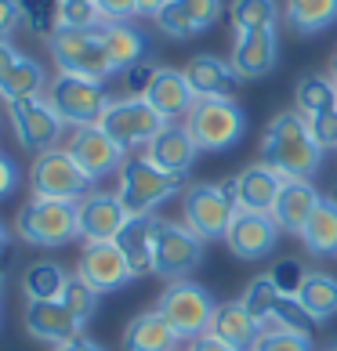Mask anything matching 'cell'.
Segmentation results:
<instances>
[{
    "label": "cell",
    "mask_w": 337,
    "mask_h": 351,
    "mask_svg": "<svg viewBox=\"0 0 337 351\" xmlns=\"http://www.w3.org/2000/svg\"><path fill=\"white\" fill-rule=\"evenodd\" d=\"M262 163L276 167L283 178H305V181L316 178V171L323 167V149L316 145L312 131H308L305 112L290 109L268 123V131L262 138Z\"/></svg>",
    "instance_id": "obj_1"
},
{
    "label": "cell",
    "mask_w": 337,
    "mask_h": 351,
    "mask_svg": "<svg viewBox=\"0 0 337 351\" xmlns=\"http://www.w3.org/2000/svg\"><path fill=\"white\" fill-rule=\"evenodd\" d=\"M181 185H185V178L160 171L149 156H127V163L120 167L116 196H120L127 217H152V210L174 192H181Z\"/></svg>",
    "instance_id": "obj_2"
},
{
    "label": "cell",
    "mask_w": 337,
    "mask_h": 351,
    "mask_svg": "<svg viewBox=\"0 0 337 351\" xmlns=\"http://www.w3.org/2000/svg\"><path fill=\"white\" fill-rule=\"evenodd\" d=\"M15 236L40 250H58L80 236L76 203L66 199H30L15 217Z\"/></svg>",
    "instance_id": "obj_3"
},
{
    "label": "cell",
    "mask_w": 337,
    "mask_h": 351,
    "mask_svg": "<svg viewBox=\"0 0 337 351\" xmlns=\"http://www.w3.org/2000/svg\"><path fill=\"white\" fill-rule=\"evenodd\" d=\"M185 127L200 152H225L247 131V116L232 98H196V106L189 109Z\"/></svg>",
    "instance_id": "obj_4"
},
{
    "label": "cell",
    "mask_w": 337,
    "mask_h": 351,
    "mask_svg": "<svg viewBox=\"0 0 337 351\" xmlns=\"http://www.w3.org/2000/svg\"><path fill=\"white\" fill-rule=\"evenodd\" d=\"M47 106L58 112L62 123H69L73 131L76 127H95L102 120V112L109 109V95L102 80H87V76H69L58 73L55 80L47 84Z\"/></svg>",
    "instance_id": "obj_5"
},
{
    "label": "cell",
    "mask_w": 337,
    "mask_h": 351,
    "mask_svg": "<svg viewBox=\"0 0 337 351\" xmlns=\"http://www.w3.org/2000/svg\"><path fill=\"white\" fill-rule=\"evenodd\" d=\"M156 311L171 322V330L181 337V341H196V337L211 333L218 301L203 290V286L189 282V279H178L171 286H163Z\"/></svg>",
    "instance_id": "obj_6"
},
{
    "label": "cell",
    "mask_w": 337,
    "mask_h": 351,
    "mask_svg": "<svg viewBox=\"0 0 337 351\" xmlns=\"http://www.w3.org/2000/svg\"><path fill=\"white\" fill-rule=\"evenodd\" d=\"M98 29H62L58 25L47 36V47H51V58H55L58 73L87 76V80H106V76H113V66L106 58Z\"/></svg>",
    "instance_id": "obj_7"
},
{
    "label": "cell",
    "mask_w": 337,
    "mask_h": 351,
    "mask_svg": "<svg viewBox=\"0 0 337 351\" xmlns=\"http://www.w3.org/2000/svg\"><path fill=\"white\" fill-rule=\"evenodd\" d=\"M30 189H33V199L80 203L91 192V178L80 171V163L66 149H47L30 167Z\"/></svg>",
    "instance_id": "obj_8"
},
{
    "label": "cell",
    "mask_w": 337,
    "mask_h": 351,
    "mask_svg": "<svg viewBox=\"0 0 337 351\" xmlns=\"http://www.w3.org/2000/svg\"><path fill=\"white\" fill-rule=\"evenodd\" d=\"M98 127H102V131H106L120 149H146L149 141L167 127V120L149 106L146 98L127 95V98H113V101H109V109L102 112Z\"/></svg>",
    "instance_id": "obj_9"
},
{
    "label": "cell",
    "mask_w": 337,
    "mask_h": 351,
    "mask_svg": "<svg viewBox=\"0 0 337 351\" xmlns=\"http://www.w3.org/2000/svg\"><path fill=\"white\" fill-rule=\"evenodd\" d=\"M236 210L240 206L225 196L222 185H211V181H196V185L181 192V217L203 243L225 239Z\"/></svg>",
    "instance_id": "obj_10"
},
{
    "label": "cell",
    "mask_w": 337,
    "mask_h": 351,
    "mask_svg": "<svg viewBox=\"0 0 337 351\" xmlns=\"http://www.w3.org/2000/svg\"><path fill=\"white\" fill-rule=\"evenodd\" d=\"M203 261V239L189 225L156 217V254H152V276L160 279H189Z\"/></svg>",
    "instance_id": "obj_11"
},
{
    "label": "cell",
    "mask_w": 337,
    "mask_h": 351,
    "mask_svg": "<svg viewBox=\"0 0 337 351\" xmlns=\"http://www.w3.org/2000/svg\"><path fill=\"white\" fill-rule=\"evenodd\" d=\"M8 116H11V131H15L22 149H30L36 156L47 149H58V138H62V127L66 123L58 120V112L47 106L44 95L8 101Z\"/></svg>",
    "instance_id": "obj_12"
},
{
    "label": "cell",
    "mask_w": 337,
    "mask_h": 351,
    "mask_svg": "<svg viewBox=\"0 0 337 351\" xmlns=\"http://www.w3.org/2000/svg\"><path fill=\"white\" fill-rule=\"evenodd\" d=\"M66 152L73 156L76 163H80V171L91 178V181H98V178H106V174H120V167L127 163V149H120L116 141L102 131V127H76V131L69 134L66 141Z\"/></svg>",
    "instance_id": "obj_13"
},
{
    "label": "cell",
    "mask_w": 337,
    "mask_h": 351,
    "mask_svg": "<svg viewBox=\"0 0 337 351\" xmlns=\"http://www.w3.org/2000/svg\"><path fill=\"white\" fill-rule=\"evenodd\" d=\"M76 221H80L84 243H113L127 225V210L116 192H87L76 203Z\"/></svg>",
    "instance_id": "obj_14"
},
{
    "label": "cell",
    "mask_w": 337,
    "mask_h": 351,
    "mask_svg": "<svg viewBox=\"0 0 337 351\" xmlns=\"http://www.w3.org/2000/svg\"><path fill=\"white\" fill-rule=\"evenodd\" d=\"M87 286H95L98 293H109V290H120L124 282H131V268H127V257L120 254L116 243H84V254H80V268H76Z\"/></svg>",
    "instance_id": "obj_15"
},
{
    "label": "cell",
    "mask_w": 337,
    "mask_h": 351,
    "mask_svg": "<svg viewBox=\"0 0 337 351\" xmlns=\"http://www.w3.org/2000/svg\"><path fill=\"white\" fill-rule=\"evenodd\" d=\"M276 239H279V225L272 221V214H254V210H236L225 236L232 257H243V261H262L276 246Z\"/></svg>",
    "instance_id": "obj_16"
},
{
    "label": "cell",
    "mask_w": 337,
    "mask_h": 351,
    "mask_svg": "<svg viewBox=\"0 0 337 351\" xmlns=\"http://www.w3.org/2000/svg\"><path fill=\"white\" fill-rule=\"evenodd\" d=\"M25 333L51 348H62L76 337H84V322L62 301H30L25 304Z\"/></svg>",
    "instance_id": "obj_17"
},
{
    "label": "cell",
    "mask_w": 337,
    "mask_h": 351,
    "mask_svg": "<svg viewBox=\"0 0 337 351\" xmlns=\"http://www.w3.org/2000/svg\"><path fill=\"white\" fill-rule=\"evenodd\" d=\"M276 55H279V36L276 25L272 29H251V33H236L232 44V69L240 80H262L276 69Z\"/></svg>",
    "instance_id": "obj_18"
},
{
    "label": "cell",
    "mask_w": 337,
    "mask_h": 351,
    "mask_svg": "<svg viewBox=\"0 0 337 351\" xmlns=\"http://www.w3.org/2000/svg\"><path fill=\"white\" fill-rule=\"evenodd\" d=\"M146 156L160 167V171L185 178L192 171V163H196V156H200V145L192 141L185 123H167L163 131L146 145Z\"/></svg>",
    "instance_id": "obj_19"
},
{
    "label": "cell",
    "mask_w": 337,
    "mask_h": 351,
    "mask_svg": "<svg viewBox=\"0 0 337 351\" xmlns=\"http://www.w3.org/2000/svg\"><path fill=\"white\" fill-rule=\"evenodd\" d=\"M323 203L319 189L305 178H287L279 189V199L272 206V221L279 225V232H294L301 236V228L308 225V217L316 214V206Z\"/></svg>",
    "instance_id": "obj_20"
},
{
    "label": "cell",
    "mask_w": 337,
    "mask_h": 351,
    "mask_svg": "<svg viewBox=\"0 0 337 351\" xmlns=\"http://www.w3.org/2000/svg\"><path fill=\"white\" fill-rule=\"evenodd\" d=\"M146 101L163 116L167 123H174L178 116H189V109L196 106V90L189 87L181 69L160 66L156 76H152V84H149V90H146Z\"/></svg>",
    "instance_id": "obj_21"
},
{
    "label": "cell",
    "mask_w": 337,
    "mask_h": 351,
    "mask_svg": "<svg viewBox=\"0 0 337 351\" xmlns=\"http://www.w3.org/2000/svg\"><path fill=\"white\" fill-rule=\"evenodd\" d=\"M185 80L196 90V98H232L240 87V76L232 69V62L218 55H196L185 62Z\"/></svg>",
    "instance_id": "obj_22"
},
{
    "label": "cell",
    "mask_w": 337,
    "mask_h": 351,
    "mask_svg": "<svg viewBox=\"0 0 337 351\" xmlns=\"http://www.w3.org/2000/svg\"><path fill=\"white\" fill-rule=\"evenodd\" d=\"M120 246V254L127 257L131 276H152V254H156V217H127V225L120 228V236L113 239Z\"/></svg>",
    "instance_id": "obj_23"
},
{
    "label": "cell",
    "mask_w": 337,
    "mask_h": 351,
    "mask_svg": "<svg viewBox=\"0 0 337 351\" xmlns=\"http://www.w3.org/2000/svg\"><path fill=\"white\" fill-rule=\"evenodd\" d=\"M283 178L276 167L268 163H251L247 171L240 174V199L236 206L240 210H254V214H272V206L279 199V189H283Z\"/></svg>",
    "instance_id": "obj_24"
},
{
    "label": "cell",
    "mask_w": 337,
    "mask_h": 351,
    "mask_svg": "<svg viewBox=\"0 0 337 351\" xmlns=\"http://www.w3.org/2000/svg\"><path fill=\"white\" fill-rule=\"evenodd\" d=\"M98 36H102V47H106V58H109L113 73H127L131 66H138V62H146L149 40L131 22H106L98 29Z\"/></svg>",
    "instance_id": "obj_25"
},
{
    "label": "cell",
    "mask_w": 337,
    "mask_h": 351,
    "mask_svg": "<svg viewBox=\"0 0 337 351\" xmlns=\"http://www.w3.org/2000/svg\"><path fill=\"white\" fill-rule=\"evenodd\" d=\"M178 344L181 337L171 330V322L156 308L141 311L124 326V351H178Z\"/></svg>",
    "instance_id": "obj_26"
},
{
    "label": "cell",
    "mask_w": 337,
    "mask_h": 351,
    "mask_svg": "<svg viewBox=\"0 0 337 351\" xmlns=\"http://www.w3.org/2000/svg\"><path fill=\"white\" fill-rule=\"evenodd\" d=\"M262 330H265V326H257L254 315H251L247 308H243V301H225V304H218L214 322H211V333L218 337V341L232 344L236 351H251Z\"/></svg>",
    "instance_id": "obj_27"
},
{
    "label": "cell",
    "mask_w": 337,
    "mask_h": 351,
    "mask_svg": "<svg viewBox=\"0 0 337 351\" xmlns=\"http://www.w3.org/2000/svg\"><path fill=\"white\" fill-rule=\"evenodd\" d=\"M301 243L316 257H337V203L334 199H323L316 206V214L301 228Z\"/></svg>",
    "instance_id": "obj_28"
},
{
    "label": "cell",
    "mask_w": 337,
    "mask_h": 351,
    "mask_svg": "<svg viewBox=\"0 0 337 351\" xmlns=\"http://www.w3.org/2000/svg\"><path fill=\"white\" fill-rule=\"evenodd\" d=\"M283 15H287V25L294 33L312 36L337 22V0H287Z\"/></svg>",
    "instance_id": "obj_29"
},
{
    "label": "cell",
    "mask_w": 337,
    "mask_h": 351,
    "mask_svg": "<svg viewBox=\"0 0 337 351\" xmlns=\"http://www.w3.org/2000/svg\"><path fill=\"white\" fill-rule=\"evenodd\" d=\"M69 282V271L55 261H36L22 271V293L25 301H58Z\"/></svg>",
    "instance_id": "obj_30"
},
{
    "label": "cell",
    "mask_w": 337,
    "mask_h": 351,
    "mask_svg": "<svg viewBox=\"0 0 337 351\" xmlns=\"http://www.w3.org/2000/svg\"><path fill=\"white\" fill-rule=\"evenodd\" d=\"M297 301L308 308V315L316 322H327L337 315V279L327 271H308L301 290H297Z\"/></svg>",
    "instance_id": "obj_31"
},
{
    "label": "cell",
    "mask_w": 337,
    "mask_h": 351,
    "mask_svg": "<svg viewBox=\"0 0 337 351\" xmlns=\"http://www.w3.org/2000/svg\"><path fill=\"white\" fill-rule=\"evenodd\" d=\"M47 87V73L36 58H19L15 66L8 69V76L0 80V98L4 101H19V98H36Z\"/></svg>",
    "instance_id": "obj_32"
},
{
    "label": "cell",
    "mask_w": 337,
    "mask_h": 351,
    "mask_svg": "<svg viewBox=\"0 0 337 351\" xmlns=\"http://www.w3.org/2000/svg\"><path fill=\"white\" fill-rule=\"evenodd\" d=\"M294 101H297V112H305V116L337 109V84L330 80V76H323V73H308V76L297 80Z\"/></svg>",
    "instance_id": "obj_33"
},
{
    "label": "cell",
    "mask_w": 337,
    "mask_h": 351,
    "mask_svg": "<svg viewBox=\"0 0 337 351\" xmlns=\"http://www.w3.org/2000/svg\"><path fill=\"white\" fill-rule=\"evenodd\" d=\"M229 19L236 33H251V29H272L279 19L276 0H232L229 4Z\"/></svg>",
    "instance_id": "obj_34"
},
{
    "label": "cell",
    "mask_w": 337,
    "mask_h": 351,
    "mask_svg": "<svg viewBox=\"0 0 337 351\" xmlns=\"http://www.w3.org/2000/svg\"><path fill=\"white\" fill-rule=\"evenodd\" d=\"M279 286L272 282V276L265 271V276H257V279H251V286H247V293L240 297L243 301V308L254 315V322L257 326H268L272 322V315H276V304H279Z\"/></svg>",
    "instance_id": "obj_35"
},
{
    "label": "cell",
    "mask_w": 337,
    "mask_h": 351,
    "mask_svg": "<svg viewBox=\"0 0 337 351\" xmlns=\"http://www.w3.org/2000/svg\"><path fill=\"white\" fill-rule=\"evenodd\" d=\"M268 326H276V330H287V333H301V337H312L319 322L308 315V308L297 301V297H279V304H276V315H272Z\"/></svg>",
    "instance_id": "obj_36"
},
{
    "label": "cell",
    "mask_w": 337,
    "mask_h": 351,
    "mask_svg": "<svg viewBox=\"0 0 337 351\" xmlns=\"http://www.w3.org/2000/svg\"><path fill=\"white\" fill-rule=\"evenodd\" d=\"M19 8H22V22L30 25L36 36H51L58 29L62 0H19Z\"/></svg>",
    "instance_id": "obj_37"
},
{
    "label": "cell",
    "mask_w": 337,
    "mask_h": 351,
    "mask_svg": "<svg viewBox=\"0 0 337 351\" xmlns=\"http://www.w3.org/2000/svg\"><path fill=\"white\" fill-rule=\"evenodd\" d=\"M58 301L66 304L80 322H87L91 315H95V308H98V290H95V286H87L80 276H69V282H66V290H62Z\"/></svg>",
    "instance_id": "obj_38"
},
{
    "label": "cell",
    "mask_w": 337,
    "mask_h": 351,
    "mask_svg": "<svg viewBox=\"0 0 337 351\" xmlns=\"http://www.w3.org/2000/svg\"><path fill=\"white\" fill-rule=\"evenodd\" d=\"M58 25L62 29H98V25H106V22H102L98 8L91 4V0H62Z\"/></svg>",
    "instance_id": "obj_39"
},
{
    "label": "cell",
    "mask_w": 337,
    "mask_h": 351,
    "mask_svg": "<svg viewBox=\"0 0 337 351\" xmlns=\"http://www.w3.org/2000/svg\"><path fill=\"white\" fill-rule=\"evenodd\" d=\"M251 351H312V337H301V333H287V330H276V326H265L257 333V341Z\"/></svg>",
    "instance_id": "obj_40"
},
{
    "label": "cell",
    "mask_w": 337,
    "mask_h": 351,
    "mask_svg": "<svg viewBox=\"0 0 337 351\" xmlns=\"http://www.w3.org/2000/svg\"><path fill=\"white\" fill-rule=\"evenodd\" d=\"M178 8H181V15L189 19L196 36L207 33L218 19H222V0H178Z\"/></svg>",
    "instance_id": "obj_41"
},
{
    "label": "cell",
    "mask_w": 337,
    "mask_h": 351,
    "mask_svg": "<svg viewBox=\"0 0 337 351\" xmlns=\"http://www.w3.org/2000/svg\"><path fill=\"white\" fill-rule=\"evenodd\" d=\"M268 276H272V282L279 286L283 297H297V290H301V282L308 276V268L301 261H279V265L268 268Z\"/></svg>",
    "instance_id": "obj_42"
},
{
    "label": "cell",
    "mask_w": 337,
    "mask_h": 351,
    "mask_svg": "<svg viewBox=\"0 0 337 351\" xmlns=\"http://www.w3.org/2000/svg\"><path fill=\"white\" fill-rule=\"evenodd\" d=\"M308 131H312L316 145H319L323 152H337V109L308 116Z\"/></svg>",
    "instance_id": "obj_43"
},
{
    "label": "cell",
    "mask_w": 337,
    "mask_h": 351,
    "mask_svg": "<svg viewBox=\"0 0 337 351\" xmlns=\"http://www.w3.org/2000/svg\"><path fill=\"white\" fill-rule=\"evenodd\" d=\"M102 22H131L138 15V0H95Z\"/></svg>",
    "instance_id": "obj_44"
},
{
    "label": "cell",
    "mask_w": 337,
    "mask_h": 351,
    "mask_svg": "<svg viewBox=\"0 0 337 351\" xmlns=\"http://www.w3.org/2000/svg\"><path fill=\"white\" fill-rule=\"evenodd\" d=\"M160 66H149V62H138V66H131L124 73V80H127V90H131L135 98H146V90L152 84V76H156Z\"/></svg>",
    "instance_id": "obj_45"
},
{
    "label": "cell",
    "mask_w": 337,
    "mask_h": 351,
    "mask_svg": "<svg viewBox=\"0 0 337 351\" xmlns=\"http://www.w3.org/2000/svg\"><path fill=\"white\" fill-rule=\"evenodd\" d=\"M19 22H22L19 0H0V36H4V40L19 29Z\"/></svg>",
    "instance_id": "obj_46"
},
{
    "label": "cell",
    "mask_w": 337,
    "mask_h": 351,
    "mask_svg": "<svg viewBox=\"0 0 337 351\" xmlns=\"http://www.w3.org/2000/svg\"><path fill=\"white\" fill-rule=\"evenodd\" d=\"M15 189H19V167H15V160H11V156L0 152V199L11 196Z\"/></svg>",
    "instance_id": "obj_47"
},
{
    "label": "cell",
    "mask_w": 337,
    "mask_h": 351,
    "mask_svg": "<svg viewBox=\"0 0 337 351\" xmlns=\"http://www.w3.org/2000/svg\"><path fill=\"white\" fill-rule=\"evenodd\" d=\"M185 351H236V348L225 344V341H218L214 333H203V337H196V341H189Z\"/></svg>",
    "instance_id": "obj_48"
},
{
    "label": "cell",
    "mask_w": 337,
    "mask_h": 351,
    "mask_svg": "<svg viewBox=\"0 0 337 351\" xmlns=\"http://www.w3.org/2000/svg\"><path fill=\"white\" fill-rule=\"evenodd\" d=\"M19 58H22V55H19L15 47H11V40H4V36H0V80H4V76H8V69L15 66Z\"/></svg>",
    "instance_id": "obj_49"
},
{
    "label": "cell",
    "mask_w": 337,
    "mask_h": 351,
    "mask_svg": "<svg viewBox=\"0 0 337 351\" xmlns=\"http://www.w3.org/2000/svg\"><path fill=\"white\" fill-rule=\"evenodd\" d=\"M51 351H106V348H102V344H95L91 337H76V341L62 344V348H51Z\"/></svg>",
    "instance_id": "obj_50"
},
{
    "label": "cell",
    "mask_w": 337,
    "mask_h": 351,
    "mask_svg": "<svg viewBox=\"0 0 337 351\" xmlns=\"http://www.w3.org/2000/svg\"><path fill=\"white\" fill-rule=\"evenodd\" d=\"M171 4V0H138V15H146V19H156L160 11Z\"/></svg>",
    "instance_id": "obj_51"
},
{
    "label": "cell",
    "mask_w": 337,
    "mask_h": 351,
    "mask_svg": "<svg viewBox=\"0 0 337 351\" xmlns=\"http://www.w3.org/2000/svg\"><path fill=\"white\" fill-rule=\"evenodd\" d=\"M8 254H11V236H8V228L0 225V265H8Z\"/></svg>",
    "instance_id": "obj_52"
},
{
    "label": "cell",
    "mask_w": 337,
    "mask_h": 351,
    "mask_svg": "<svg viewBox=\"0 0 337 351\" xmlns=\"http://www.w3.org/2000/svg\"><path fill=\"white\" fill-rule=\"evenodd\" d=\"M330 80L337 84V51H334V58H330Z\"/></svg>",
    "instance_id": "obj_53"
},
{
    "label": "cell",
    "mask_w": 337,
    "mask_h": 351,
    "mask_svg": "<svg viewBox=\"0 0 337 351\" xmlns=\"http://www.w3.org/2000/svg\"><path fill=\"white\" fill-rule=\"evenodd\" d=\"M330 199H334V203H337V189H334V196H330Z\"/></svg>",
    "instance_id": "obj_54"
},
{
    "label": "cell",
    "mask_w": 337,
    "mask_h": 351,
    "mask_svg": "<svg viewBox=\"0 0 337 351\" xmlns=\"http://www.w3.org/2000/svg\"><path fill=\"white\" fill-rule=\"evenodd\" d=\"M327 351H337V344H330V348H327Z\"/></svg>",
    "instance_id": "obj_55"
},
{
    "label": "cell",
    "mask_w": 337,
    "mask_h": 351,
    "mask_svg": "<svg viewBox=\"0 0 337 351\" xmlns=\"http://www.w3.org/2000/svg\"><path fill=\"white\" fill-rule=\"evenodd\" d=\"M91 4H95V0H91Z\"/></svg>",
    "instance_id": "obj_56"
}]
</instances>
